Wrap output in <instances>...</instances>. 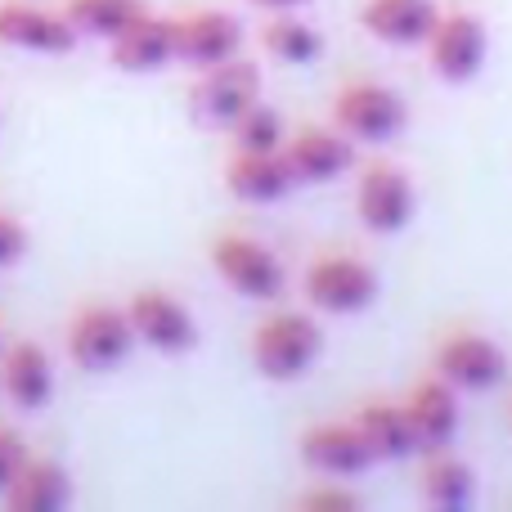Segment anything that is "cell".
<instances>
[{
  "label": "cell",
  "mask_w": 512,
  "mask_h": 512,
  "mask_svg": "<svg viewBox=\"0 0 512 512\" xmlns=\"http://www.w3.org/2000/svg\"><path fill=\"white\" fill-rule=\"evenodd\" d=\"M324 351V333L301 310H279L252 333V364L270 382H297L315 369Z\"/></svg>",
  "instance_id": "6da1fadb"
},
{
  "label": "cell",
  "mask_w": 512,
  "mask_h": 512,
  "mask_svg": "<svg viewBox=\"0 0 512 512\" xmlns=\"http://www.w3.org/2000/svg\"><path fill=\"white\" fill-rule=\"evenodd\" d=\"M423 50L436 77L450 81V86H468V81L481 77V68L490 59V32L468 9H441Z\"/></svg>",
  "instance_id": "7a4b0ae2"
},
{
  "label": "cell",
  "mask_w": 512,
  "mask_h": 512,
  "mask_svg": "<svg viewBox=\"0 0 512 512\" xmlns=\"http://www.w3.org/2000/svg\"><path fill=\"white\" fill-rule=\"evenodd\" d=\"M301 288H306L310 306L324 310V315H360L378 301L382 279L360 256H319L306 270Z\"/></svg>",
  "instance_id": "3957f363"
},
{
  "label": "cell",
  "mask_w": 512,
  "mask_h": 512,
  "mask_svg": "<svg viewBox=\"0 0 512 512\" xmlns=\"http://www.w3.org/2000/svg\"><path fill=\"white\" fill-rule=\"evenodd\" d=\"M405 99L391 86H373V81H355L333 99V126L355 144H391L405 131Z\"/></svg>",
  "instance_id": "277c9868"
},
{
  "label": "cell",
  "mask_w": 512,
  "mask_h": 512,
  "mask_svg": "<svg viewBox=\"0 0 512 512\" xmlns=\"http://www.w3.org/2000/svg\"><path fill=\"white\" fill-rule=\"evenodd\" d=\"M212 265L225 279V288H234L248 301H279L283 297V261L265 243L248 239V234H221L212 243Z\"/></svg>",
  "instance_id": "5b68a950"
},
{
  "label": "cell",
  "mask_w": 512,
  "mask_h": 512,
  "mask_svg": "<svg viewBox=\"0 0 512 512\" xmlns=\"http://www.w3.org/2000/svg\"><path fill=\"white\" fill-rule=\"evenodd\" d=\"M414 180L396 162H369L355 180V216L369 234H400L414 221Z\"/></svg>",
  "instance_id": "8992f818"
},
{
  "label": "cell",
  "mask_w": 512,
  "mask_h": 512,
  "mask_svg": "<svg viewBox=\"0 0 512 512\" xmlns=\"http://www.w3.org/2000/svg\"><path fill=\"white\" fill-rule=\"evenodd\" d=\"M432 369L450 382L454 391H490L504 382L508 373V355L499 342L481 333H445L432 351Z\"/></svg>",
  "instance_id": "52a82bcc"
},
{
  "label": "cell",
  "mask_w": 512,
  "mask_h": 512,
  "mask_svg": "<svg viewBox=\"0 0 512 512\" xmlns=\"http://www.w3.org/2000/svg\"><path fill=\"white\" fill-rule=\"evenodd\" d=\"M135 346V328H131V315L117 306H90L72 319L68 328V355L72 364L90 373H108L131 355Z\"/></svg>",
  "instance_id": "ba28073f"
},
{
  "label": "cell",
  "mask_w": 512,
  "mask_h": 512,
  "mask_svg": "<svg viewBox=\"0 0 512 512\" xmlns=\"http://www.w3.org/2000/svg\"><path fill=\"white\" fill-rule=\"evenodd\" d=\"M256 99H261V72H256V63L234 54V59L216 63V68H203V81L194 90V113L207 126L230 131Z\"/></svg>",
  "instance_id": "9c48e42d"
},
{
  "label": "cell",
  "mask_w": 512,
  "mask_h": 512,
  "mask_svg": "<svg viewBox=\"0 0 512 512\" xmlns=\"http://www.w3.org/2000/svg\"><path fill=\"white\" fill-rule=\"evenodd\" d=\"M400 405H405V418H409V432H414L418 454L450 450L454 436H459V391H454L441 373L414 382Z\"/></svg>",
  "instance_id": "30bf717a"
},
{
  "label": "cell",
  "mask_w": 512,
  "mask_h": 512,
  "mask_svg": "<svg viewBox=\"0 0 512 512\" xmlns=\"http://www.w3.org/2000/svg\"><path fill=\"white\" fill-rule=\"evenodd\" d=\"M301 463L310 472L328 481H351V477H364V472L378 463V454L369 450L364 432L351 423H319L301 436Z\"/></svg>",
  "instance_id": "8fae6325"
},
{
  "label": "cell",
  "mask_w": 512,
  "mask_h": 512,
  "mask_svg": "<svg viewBox=\"0 0 512 512\" xmlns=\"http://www.w3.org/2000/svg\"><path fill=\"white\" fill-rule=\"evenodd\" d=\"M126 315H131L135 342L153 346V351H162V355H185L198 346L194 315H189L176 297H167V292H153V288L135 292V297L126 301Z\"/></svg>",
  "instance_id": "7c38bea8"
},
{
  "label": "cell",
  "mask_w": 512,
  "mask_h": 512,
  "mask_svg": "<svg viewBox=\"0 0 512 512\" xmlns=\"http://www.w3.org/2000/svg\"><path fill=\"white\" fill-rule=\"evenodd\" d=\"M81 32L68 23V14H50V9L23 5V0H5L0 5V45L27 54H72Z\"/></svg>",
  "instance_id": "4fadbf2b"
},
{
  "label": "cell",
  "mask_w": 512,
  "mask_h": 512,
  "mask_svg": "<svg viewBox=\"0 0 512 512\" xmlns=\"http://www.w3.org/2000/svg\"><path fill=\"white\" fill-rule=\"evenodd\" d=\"M436 18H441L436 0H364L360 9L364 32L382 45H396V50H423Z\"/></svg>",
  "instance_id": "5bb4252c"
},
{
  "label": "cell",
  "mask_w": 512,
  "mask_h": 512,
  "mask_svg": "<svg viewBox=\"0 0 512 512\" xmlns=\"http://www.w3.org/2000/svg\"><path fill=\"white\" fill-rule=\"evenodd\" d=\"M243 45V23L225 9H198V14L176 18V59L194 68H216L234 59Z\"/></svg>",
  "instance_id": "9a60e30c"
},
{
  "label": "cell",
  "mask_w": 512,
  "mask_h": 512,
  "mask_svg": "<svg viewBox=\"0 0 512 512\" xmlns=\"http://www.w3.org/2000/svg\"><path fill=\"white\" fill-rule=\"evenodd\" d=\"M283 158H288L297 185H328V180H337L342 171H351L355 140H346L337 126H333V131L315 126V131L292 135V140L283 144Z\"/></svg>",
  "instance_id": "2e32d148"
},
{
  "label": "cell",
  "mask_w": 512,
  "mask_h": 512,
  "mask_svg": "<svg viewBox=\"0 0 512 512\" xmlns=\"http://www.w3.org/2000/svg\"><path fill=\"white\" fill-rule=\"evenodd\" d=\"M225 185H230V194L239 198V203L265 207V203L288 198L292 189H297V176H292L283 149H274V153H243V149H234L230 167H225Z\"/></svg>",
  "instance_id": "e0dca14e"
},
{
  "label": "cell",
  "mask_w": 512,
  "mask_h": 512,
  "mask_svg": "<svg viewBox=\"0 0 512 512\" xmlns=\"http://www.w3.org/2000/svg\"><path fill=\"white\" fill-rule=\"evenodd\" d=\"M108 59L122 72H158L162 63L176 59V18L140 14L126 32L108 41Z\"/></svg>",
  "instance_id": "ac0fdd59"
},
{
  "label": "cell",
  "mask_w": 512,
  "mask_h": 512,
  "mask_svg": "<svg viewBox=\"0 0 512 512\" xmlns=\"http://www.w3.org/2000/svg\"><path fill=\"white\" fill-rule=\"evenodd\" d=\"M423 459L427 463H423V477H418V499L436 512L472 508V499H477V472H472V463H463L450 450L423 454Z\"/></svg>",
  "instance_id": "d6986e66"
},
{
  "label": "cell",
  "mask_w": 512,
  "mask_h": 512,
  "mask_svg": "<svg viewBox=\"0 0 512 512\" xmlns=\"http://www.w3.org/2000/svg\"><path fill=\"white\" fill-rule=\"evenodd\" d=\"M0 387H5V396L14 400L18 409L36 414V409H41L45 400L54 396L50 355H45L36 342H18L14 351L5 355V369H0Z\"/></svg>",
  "instance_id": "ffe728a7"
},
{
  "label": "cell",
  "mask_w": 512,
  "mask_h": 512,
  "mask_svg": "<svg viewBox=\"0 0 512 512\" xmlns=\"http://www.w3.org/2000/svg\"><path fill=\"white\" fill-rule=\"evenodd\" d=\"M68 499H72L68 472L45 459H27L23 468H18V477L5 486L9 512H63Z\"/></svg>",
  "instance_id": "44dd1931"
},
{
  "label": "cell",
  "mask_w": 512,
  "mask_h": 512,
  "mask_svg": "<svg viewBox=\"0 0 512 512\" xmlns=\"http://www.w3.org/2000/svg\"><path fill=\"white\" fill-rule=\"evenodd\" d=\"M355 427L364 432V441H369V450L378 454V463H396V459L418 454L400 400H369V405L355 414Z\"/></svg>",
  "instance_id": "7402d4cb"
},
{
  "label": "cell",
  "mask_w": 512,
  "mask_h": 512,
  "mask_svg": "<svg viewBox=\"0 0 512 512\" xmlns=\"http://www.w3.org/2000/svg\"><path fill=\"white\" fill-rule=\"evenodd\" d=\"M63 14H68V23L77 27L81 36L113 41L117 32H126V27L140 14H149V9H144V0H68Z\"/></svg>",
  "instance_id": "603a6c76"
},
{
  "label": "cell",
  "mask_w": 512,
  "mask_h": 512,
  "mask_svg": "<svg viewBox=\"0 0 512 512\" xmlns=\"http://www.w3.org/2000/svg\"><path fill=\"white\" fill-rule=\"evenodd\" d=\"M265 50H270L279 63H315L319 54H324V36H319L310 23H301V18L279 14L270 27H265Z\"/></svg>",
  "instance_id": "cb8c5ba5"
},
{
  "label": "cell",
  "mask_w": 512,
  "mask_h": 512,
  "mask_svg": "<svg viewBox=\"0 0 512 512\" xmlns=\"http://www.w3.org/2000/svg\"><path fill=\"white\" fill-rule=\"evenodd\" d=\"M230 135H234V149H243V153H274V149H283V117L256 99L248 113L230 126Z\"/></svg>",
  "instance_id": "d4e9b609"
},
{
  "label": "cell",
  "mask_w": 512,
  "mask_h": 512,
  "mask_svg": "<svg viewBox=\"0 0 512 512\" xmlns=\"http://www.w3.org/2000/svg\"><path fill=\"white\" fill-rule=\"evenodd\" d=\"M301 508H310V512H355L360 508V495H355L351 486H342V481H333V486H319V490H310V495H301Z\"/></svg>",
  "instance_id": "484cf974"
},
{
  "label": "cell",
  "mask_w": 512,
  "mask_h": 512,
  "mask_svg": "<svg viewBox=\"0 0 512 512\" xmlns=\"http://www.w3.org/2000/svg\"><path fill=\"white\" fill-rule=\"evenodd\" d=\"M23 252H27L23 221H14V216L0 212V270H5V265H14V261H23Z\"/></svg>",
  "instance_id": "4316f807"
},
{
  "label": "cell",
  "mask_w": 512,
  "mask_h": 512,
  "mask_svg": "<svg viewBox=\"0 0 512 512\" xmlns=\"http://www.w3.org/2000/svg\"><path fill=\"white\" fill-rule=\"evenodd\" d=\"M27 463V450H23V441L18 436H9V432H0V495H5V486L18 477V468Z\"/></svg>",
  "instance_id": "83f0119b"
},
{
  "label": "cell",
  "mask_w": 512,
  "mask_h": 512,
  "mask_svg": "<svg viewBox=\"0 0 512 512\" xmlns=\"http://www.w3.org/2000/svg\"><path fill=\"white\" fill-rule=\"evenodd\" d=\"M256 9H274V14H288V9H301L306 0H252Z\"/></svg>",
  "instance_id": "f1b7e54d"
}]
</instances>
